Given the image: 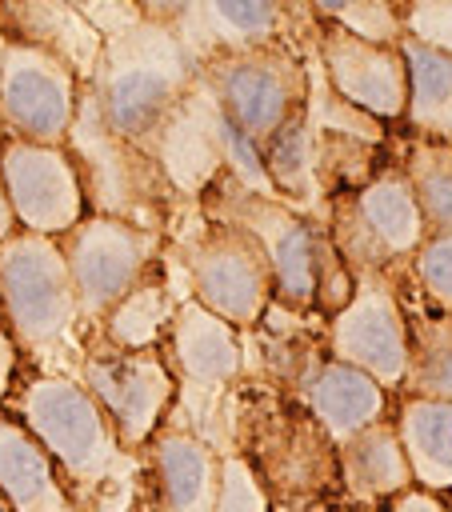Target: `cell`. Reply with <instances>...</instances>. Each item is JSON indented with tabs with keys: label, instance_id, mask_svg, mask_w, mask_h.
Instances as JSON below:
<instances>
[{
	"label": "cell",
	"instance_id": "obj_35",
	"mask_svg": "<svg viewBox=\"0 0 452 512\" xmlns=\"http://www.w3.org/2000/svg\"><path fill=\"white\" fill-rule=\"evenodd\" d=\"M20 224H16V212H12V196H8V184H4V172H0V244L8 236H16Z\"/></svg>",
	"mask_w": 452,
	"mask_h": 512
},
{
	"label": "cell",
	"instance_id": "obj_22",
	"mask_svg": "<svg viewBox=\"0 0 452 512\" xmlns=\"http://www.w3.org/2000/svg\"><path fill=\"white\" fill-rule=\"evenodd\" d=\"M336 456H340V488L348 492V500L356 508H384L400 492L416 488L412 464L404 456L392 416L356 432L352 440H344L336 448Z\"/></svg>",
	"mask_w": 452,
	"mask_h": 512
},
{
	"label": "cell",
	"instance_id": "obj_34",
	"mask_svg": "<svg viewBox=\"0 0 452 512\" xmlns=\"http://www.w3.org/2000/svg\"><path fill=\"white\" fill-rule=\"evenodd\" d=\"M16 360H20V340L8 332V324L0 320V400L8 396L12 388V376H16Z\"/></svg>",
	"mask_w": 452,
	"mask_h": 512
},
{
	"label": "cell",
	"instance_id": "obj_26",
	"mask_svg": "<svg viewBox=\"0 0 452 512\" xmlns=\"http://www.w3.org/2000/svg\"><path fill=\"white\" fill-rule=\"evenodd\" d=\"M176 308H180V300H172L168 280L152 268V272L100 320L104 344H108V348H124V352L156 348V340L168 332Z\"/></svg>",
	"mask_w": 452,
	"mask_h": 512
},
{
	"label": "cell",
	"instance_id": "obj_8",
	"mask_svg": "<svg viewBox=\"0 0 452 512\" xmlns=\"http://www.w3.org/2000/svg\"><path fill=\"white\" fill-rule=\"evenodd\" d=\"M0 316L20 348H48L80 320L68 256L56 236L16 232L0 244Z\"/></svg>",
	"mask_w": 452,
	"mask_h": 512
},
{
	"label": "cell",
	"instance_id": "obj_36",
	"mask_svg": "<svg viewBox=\"0 0 452 512\" xmlns=\"http://www.w3.org/2000/svg\"><path fill=\"white\" fill-rule=\"evenodd\" d=\"M272 512H332L328 500H284V504H272Z\"/></svg>",
	"mask_w": 452,
	"mask_h": 512
},
{
	"label": "cell",
	"instance_id": "obj_31",
	"mask_svg": "<svg viewBox=\"0 0 452 512\" xmlns=\"http://www.w3.org/2000/svg\"><path fill=\"white\" fill-rule=\"evenodd\" d=\"M216 512H272V492L240 452H228L220 464Z\"/></svg>",
	"mask_w": 452,
	"mask_h": 512
},
{
	"label": "cell",
	"instance_id": "obj_2",
	"mask_svg": "<svg viewBox=\"0 0 452 512\" xmlns=\"http://www.w3.org/2000/svg\"><path fill=\"white\" fill-rule=\"evenodd\" d=\"M200 68L172 24L140 16L104 36L100 64L88 80L104 120L144 152L156 148L160 128L196 88Z\"/></svg>",
	"mask_w": 452,
	"mask_h": 512
},
{
	"label": "cell",
	"instance_id": "obj_17",
	"mask_svg": "<svg viewBox=\"0 0 452 512\" xmlns=\"http://www.w3.org/2000/svg\"><path fill=\"white\" fill-rule=\"evenodd\" d=\"M152 156L164 168L168 184L184 196H204L228 172L224 136H220V104L200 80L188 92V100L172 112V120L160 128Z\"/></svg>",
	"mask_w": 452,
	"mask_h": 512
},
{
	"label": "cell",
	"instance_id": "obj_23",
	"mask_svg": "<svg viewBox=\"0 0 452 512\" xmlns=\"http://www.w3.org/2000/svg\"><path fill=\"white\" fill-rule=\"evenodd\" d=\"M0 20H8V32L16 28L12 40L40 44L60 60H68L84 84L92 80L104 52V36L88 24V16L76 4H12L0 8Z\"/></svg>",
	"mask_w": 452,
	"mask_h": 512
},
{
	"label": "cell",
	"instance_id": "obj_6",
	"mask_svg": "<svg viewBox=\"0 0 452 512\" xmlns=\"http://www.w3.org/2000/svg\"><path fill=\"white\" fill-rule=\"evenodd\" d=\"M200 84L260 152L312 104V64L288 44L212 56L200 64Z\"/></svg>",
	"mask_w": 452,
	"mask_h": 512
},
{
	"label": "cell",
	"instance_id": "obj_25",
	"mask_svg": "<svg viewBox=\"0 0 452 512\" xmlns=\"http://www.w3.org/2000/svg\"><path fill=\"white\" fill-rule=\"evenodd\" d=\"M408 64V112L404 124L420 140L452 144V56L412 36L400 40Z\"/></svg>",
	"mask_w": 452,
	"mask_h": 512
},
{
	"label": "cell",
	"instance_id": "obj_7",
	"mask_svg": "<svg viewBox=\"0 0 452 512\" xmlns=\"http://www.w3.org/2000/svg\"><path fill=\"white\" fill-rule=\"evenodd\" d=\"M180 264L192 300H200L232 328L260 324L268 304L276 300V276L268 252L248 228L232 220L204 216V224L180 244Z\"/></svg>",
	"mask_w": 452,
	"mask_h": 512
},
{
	"label": "cell",
	"instance_id": "obj_28",
	"mask_svg": "<svg viewBox=\"0 0 452 512\" xmlns=\"http://www.w3.org/2000/svg\"><path fill=\"white\" fill-rule=\"evenodd\" d=\"M400 172L416 196L428 236L452 232V144L412 136V144L400 160Z\"/></svg>",
	"mask_w": 452,
	"mask_h": 512
},
{
	"label": "cell",
	"instance_id": "obj_32",
	"mask_svg": "<svg viewBox=\"0 0 452 512\" xmlns=\"http://www.w3.org/2000/svg\"><path fill=\"white\" fill-rule=\"evenodd\" d=\"M404 8V32L436 52L452 56V0H412Z\"/></svg>",
	"mask_w": 452,
	"mask_h": 512
},
{
	"label": "cell",
	"instance_id": "obj_19",
	"mask_svg": "<svg viewBox=\"0 0 452 512\" xmlns=\"http://www.w3.org/2000/svg\"><path fill=\"white\" fill-rule=\"evenodd\" d=\"M300 404L316 416V424L336 440H352L356 432L388 420V388H380L368 372L340 364L332 356L316 360L300 380Z\"/></svg>",
	"mask_w": 452,
	"mask_h": 512
},
{
	"label": "cell",
	"instance_id": "obj_13",
	"mask_svg": "<svg viewBox=\"0 0 452 512\" xmlns=\"http://www.w3.org/2000/svg\"><path fill=\"white\" fill-rule=\"evenodd\" d=\"M252 444L260 448H252V456H240L256 468V476L272 492V504L324 500L332 488H340L336 440L316 424V416L304 404L272 408Z\"/></svg>",
	"mask_w": 452,
	"mask_h": 512
},
{
	"label": "cell",
	"instance_id": "obj_21",
	"mask_svg": "<svg viewBox=\"0 0 452 512\" xmlns=\"http://www.w3.org/2000/svg\"><path fill=\"white\" fill-rule=\"evenodd\" d=\"M224 456L196 432L168 428L152 440V480L160 512H216Z\"/></svg>",
	"mask_w": 452,
	"mask_h": 512
},
{
	"label": "cell",
	"instance_id": "obj_33",
	"mask_svg": "<svg viewBox=\"0 0 452 512\" xmlns=\"http://www.w3.org/2000/svg\"><path fill=\"white\" fill-rule=\"evenodd\" d=\"M380 512H452V504H448L440 492H428V488H408V492H400L396 500H388Z\"/></svg>",
	"mask_w": 452,
	"mask_h": 512
},
{
	"label": "cell",
	"instance_id": "obj_29",
	"mask_svg": "<svg viewBox=\"0 0 452 512\" xmlns=\"http://www.w3.org/2000/svg\"><path fill=\"white\" fill-rule=\"evenodd\" d=\"M316 20L336 24L344 32H352L356 40L368 44H384V48H400L404 32V8L388 4V0H348V4H312Z\"/></svg>",
	"mask_w": 452,
	"mask_h": 512
},
{
	"label": "cell",
	"instance_id": "obj_3",
	"mask_svg": "<svg viewBox=\"0 0 452 512\" xmlns=\"http://www.w3.org/2000/svg\"><path fill=\"white\" fill-rule=\"evenodd\" d=\"M68 156L76 160L84 200H88V216L128 220V224H140L148 232L164 228L168 196L176 188L168 184V176H164V168L156 164L152 152L124 140L104 120L88 84L80 92V112H76V124H72V136H68Z\"/></svg>",
	"mask_w": 452,
	"mask_h": 512
},
{
	"label": "cell",
	"instance_id": "obj_16",
	"mask_svg": "<svg viewBox=\"0 0 452 512\" xmlns=\"http://www.w3.org/2000/svg\"><path fill=\"white\" fill-rule=\"evenodd\" d=\"M144 16L164 20L184 40L196 68L224 52H252L284 44L296 8L272 0H200V4H140Z\"/></svg>",
	"mask_w": 452,
	"mask_h": 512
},
{
	"label": "cell",
	"instance_id": "obj_5",
	"mask_svg": "<svg viewBox=\"0 0 452 512\" xmlns=\"http://www.w3.org/2000/svg\"><path fill=\"white\" fill-rule=\"evenodd\" d=\"M328 236L352 280H400V272L412 276V260L428 240V228L400 164L380 168L352 192L328 196Z\"/></svg>",
	"mask_w": 452,
	"mask_h": 512
},
{
	"label": "cell",
	"instance_id": "obj_12",
	"mask_svg": "<svg viewBox=\"0 0 452 512\" xmlns=\"http://www.w3.org/2000/svg\"><path fill=\"white\" fill-rule=\"evenodd\" d=\"M80 384L108 412L124 452H136L156 440V428L176 396V372L156 348L124 352L104 344L100 352L84 356Z\"/></svg>",
	"mask_w": 452,
	"mask_h": 512
},
{
	"label": "cell",
	"instance_id": "obj_30",
	"mask_svg": "<svg viewBox=\"0 0 452 512\" xmlns=\"http://www.w3.org/2000/svg\"><path fill=\"white\" fill-rule=\"evenodd\" d=\"M412 280L428 308L452 316V232L428 236L412 260Z\"/></svg>",
	"mask_w": 452,
	"mask_h": 512
},
{
	"label": "cell",
	"instance_id": "obj_24",
	"mask_svg": "<svg viewBox=\"0 0 452 512\" xmlns=\"http://www.w3.org/2000/svg\"><path fill=\"white\" fill-rule=\"evenodd\" d=\"M396 432L412 464L416 488L452 492V404L428 396H404L396 408Z\"/></svg>",
	"mask_w": 452,
	"mask_h": 512
},
{
	"label": "cell",
	"instance_id": "obj_1",
	"mask_svg": "<svg viewBox=\"0 0 452 512\" xmlns=\"http://www.w3.org/2000/svg\"><path fill=\"white\" fill-rule=\"evenodd\" d=\"M200 208L208 220H232L260 240L276 276V304L292 312L324 308L336 316L352 300L356 280L336 252L328 224H316L280 196L244 188L228 172L200 196Z\"/></svg>",
	"mask_w": 452,
	"mask_h": 512
},
{
	"label": "cell",
	"instance_id": "obj_4",
	"mask_svg": "<svg viewBox=\"0 0 452 512\" xmlns=\"http://www.w3.org/2000/svg\"><path fill=\"white\" fill-rule=\"evenodd\" d=\"M12 412L28 424V432L48 448L60 476L76 496H96L120 468L124 444L96 404V396L68 376H32L12 396Z\"/></svg>",
	"mask_w": 452,
	"mask_h": 512
},
{
	"label": "cell",
	"instance_id": "obj_11",
	"mask_svg": "<svg viewBox=\"0 0 452 512\" xmlns=\"http://www.w3.org/2000/svg\"><path fill=\"white\" fill-rule=\"evenodd\" d=\"M408 308L396 280L360 276L352 300L328 316V356L368 372L380 388L400 392L408 376Z\"/></svg>",
	"mask_w": 452,
	"mask_h": 512
},
{
	"label": "cell",
	"instance_id": "obj_10",
	"mask_svg": "<svg viewBox=\"0 0 452 512\" xmlns=\"http://www.w3.org/2000/svg\"><path fill=\"white\" fill-rule=\"evenodd\" d=\"M60 248L76 284L80 320L100 324L156 268L160 232L112 216H84L68 236H60Z\"/></svg>",
	"mask_w": 452,
	"mask_h": 512
},
{
	"label": "cell",
	"instance_id": "obj_27",
	"mask_svg": "<svg viewBox=\"0 0 452 512\" xmlns=\"http://www.w3.org/2000/svg\"><path fill=\"white\" fill-rule=\"evenodd\" d=\"M408 336H412V352L400 392L452 404V316L424 304L408 312Z\"/></svg>",
	"mask_w": 452,
	"mask_h": 512
},
{
	"label": "cell",
	"instance_id": "obj_14",
	"mask_svg": "<svg viewBox=\"0 0 452 512\" xmlns=\"http://www.w3.org/2000/svg\"><path fill=\"white\" fill-rule=\"evenodd\" d=\"M0 172L12 196V212L20 232L36 236H68L84 216V184L76 172V160L68 148H48V144H28L16 136L0 140Z\"/></svg>",
	"mask_w": 452,
	"mask_h": 512
},
{
	"label": "cell",
	"instance_id": "obj_37",
	"mask_svg": "<svg viewBox=\"0 0 452 512\" xmlns=\"http://www.w3.org/2000/svg\"><path fill=\"white\" fill-rule=\"evenodd\" d=\"M332 512H368V508H356V504H344V508H332Z\"/></svg>",
	"mask_w": 452,
	"mask_h": 512
},
{
	"label": "cell",
	"instance_id": "obj_20",
	"mask_svg": "<svg viewBox=\"0 0 452 512\" xmlns=\"http://www.w3.org/2000/svg\"><path fill=\"white\" fill-rule=\"evenodd\" d=\"M0 500L8 512H76L72 488L64 484L48 448L28 424L0 404Z\"/></svg>",
	"mask_w": 452,
	"mask_h": 512
},
{
	"label": "cell",
	"instance_id": "obj_9",
	"mask_svg": "<svg viewBox=\"0 0 452 512\" xmlns=\"http://www.w3.org/2000/svg\"><path fill=\"white\" fill-rule=\"evenodd\" d=\"M84 80L56 52L28 40H0V128L28 144L68 148Z\"/></svg>",
	"mask_w": 452,
	"mask_h": 512
},
{
	"label": "cell",
	"instance_id": "obj_18",
	"mask_svg": "<svg viewBox=\"0 0 452 512\" xmlns=\"http://www.w3.org/2000/svg\"><path fill=\"white\" fill-rule=\"evenodd\" d=\"M164 360L176 372V380L192 388H224L244 368L240 328L208 312L200 300L184 296L164 332Z\"/></svg>",
	"mask_w": 452,
	"mask_h": 512
},
{
	"label": "cell",
	"instance_id": "obj_15",
	"mask_svg": "<svg viewBox=\"0 0 452 512\" xmlns=\"http://www.w3.org/2000/svg\"><path fill=\"white\" fill-rule=\"evenodd\" d=\"M316 16V12H312ZM316 60L328 88L376 124L404 120L408 112V64L400 48L356 40L352 32L316 20Z\"/></svg>",
	"mask_w": 452,
	"mask_h": 512
}]
</instances>
